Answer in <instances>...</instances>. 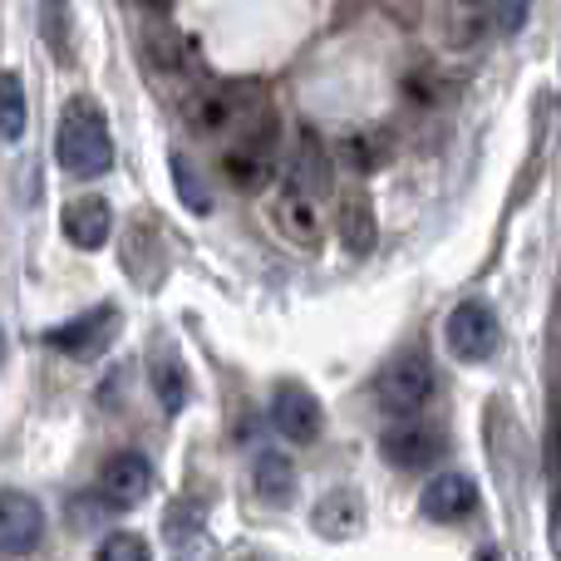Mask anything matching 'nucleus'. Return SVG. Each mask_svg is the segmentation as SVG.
Listing matches in <instances>:
<instances>
[{
    "label": "nucleus",
    "instance_id": "nucleus-11",
    "mask_svg": "<svg viewBox=\"0 0 561 561\" xmlns=\"http://www.w3.org/2000/svg\"><path fill=\"white\" fill-rule=\"evenodd\" d=\"M419 507H424V517H434V523H463V517L478 513V483L468 473H458V468H444V473H434L424 483Z\"/></svg>",
    "mask_w": 561,
    "mask_h": 561
},
{
    "label": "nucleus",
    "instance_id": "nucleus-23",
    "mask_svg": "<svg viewBox=\"0 0 561 561\" xmlns=\"http://www.w3.org/2000/svg\"><path fill=\"white\" fill-rule=\"evenodd\" d=\"M94 561H153V547H148L144 533H114V537H104Z\"/></svg>",
    "mask_w": 561,
    "mask_h": 561
},
{
    "label": "nucleus",
    "instance_id": "nucleus-22",
    "mask_svg": "<svg viewBox=\"0 0 561 561\" xmlns=\"http://www.w3.org/2000/svg\"><path fill=\"white\" fill-rule=\"evenodd\" d=\"M168 173H173V187H178V197H183V207H187V213H197V217H207V213H213V197H207L203 178H197V168L187 163L183 153H173V158H168Z\"/></svg>",
    "mask_w": 561,
    "mask_h": 561
},
{
    "label": "nucleus",
    "instance_id": "nucleus-9",
    "mask_svg": "<svg viewBox=\"0 0 561 561\" xmlns=\"http://www.w3.org/2000/svg\"><path fill=\"white\" fill-rule=\"evenodd\" d=\"M45 542V507L20 488H0V557H30Z\"/></svg>",
    "mask_w": 561,
    "mask_h": 561
},
{
    "label": "nucleus",
    "instance_id": "nucleus-27",
    "mask_svg": "<svg viewBox=\"0 0 561 561\" xmlns=\"http://www.w3.org/2000/svg\"><path fill=\"white\" fill-rule=\"evenodd\" d=\"M138 5H144L148 15H168V10H173V0H138Z\"/></svg>",
    "mask_w": 561,
    "mask_h": 561
},
{
    "label": "nucleus",
    "instance_id": "nucleus-17",
    "mask_svg": "<svg viewBox=\"0 0 561 561\" xmlns=\"http://www.w3.org/2000/svg\"><path fill=\"white\" fill-rule=\"evenodd\" d=\"M144 49H148V65L158 75H193V55H187V39L178 35L168 20H153L144 30Z\"/></svg>",
    "mask_w": 561,
    "mask_h": 561
},
{
    "label": "nucleus",
    "instance_id": "nucleus-14",
    "mask_svg": "<svg viewBox=\"0 0 561 561\" xmlns=\"http://www.w3.org/2000/svg\"><path fill=\"white\" fill-rule=\"evenodd\" d=\"M108 232H114V207H108L104 197H75V203L65 207L69 247H79V252H99V247L108 242Z\"/></svg>",
    "mask_w": 561,
    "mask_h": 561
},
{
    "label": "nucleus",
    "instance_id": "nucleus-28",
    "mask_svg": "<svg viewBox=\"0 0 561 561\" xmlns=\"http://www.w3.org/2000/svg\"><path fill=\"white\" fill-rule=\"evenodd\" d=\"M473 561H503V557H497L493 547H478V552H473Z\"/></svg>",
    "mask_w": 561,
    "mask_h": 561
},
{
    "label": "nucleus",
    "instance_id": "nucleus-10",
    "mask_svg": "<svg viewBox=\"0 0 561 561\" xmlns=\"http://www.w3.org/2000/svg\"><path fill=\"white\" fill-rule=\"evenodd\" d=\"M272 424L290 444H316L320 428H325V409H320V399L306 385L290 379V385H276V394H272Z\"/></svg>",
    "mask_w": 561,
    "mask_h": 561
},
{
    "label": "nucleus",
    "instance_id": "nucleus-24",
    "mask_svg": "<svg viewBox=\"0 0 561 561\" xmlns=\"http://www.w3.org/2000/svg\"><path fill=\"white\" fill-rule=\"evenodd\" d=\"M527 15V0H493V30L497 35H517Z\"/></svg>",
    "mask_w": 561,
    "mask_h": 561
},
{
    "label": "nucleus",
    "instance_id": "nucleus-12",
    "mask_svg": "<svg viewBox=\"0 0 561 561\" xmlns=\"http://www.w3.org/2000/svg\"><path fill=\"white\" fill-rule=\"evenodd\" d=\"M114 335H118V310L99 306V310H84V316L65 320V325H55L45 335V345L59 350V355H94V350H104Z\"/></svg>",
    "mask_w": 561,
    "mask_h": 561
},
{
    "label": "nucleus",
    "instance_id": "nucleus-7",
    "mask_svg": "<svg viewBox=\"0 0 561 561\" xmlns=\"http://www.w3.org/2000/svg\"><path fill=\"white\" fill-rule=\"evenodd\" d=\"M272 222L280 227V237L296 247H316L325 237V207H320V187L300 183L296 173H286L280 183V197L272 207Z\"/></svg>",
    "mask_w": 561,
    "mask_h": 561
},
{
    "label": "nucleus",
    "instance_id": "nucleus-16",
    "mask_svg": "<svg viewBox=\"0 0 561 561\" xmlns=\"http://www.w3.org/2000/svg\"><path fill=\"white\" fill-rule=\"evenodd\" d=\"M252 488L262 503L272 507H286L296 497V463H290L280 448H256L252 458Z\"/></svg>",
    "mask_w": 561,
    "mask_h": 561
},
{
    "label": "nucleus",
    "instance_id": "nucleus-1",
    "mask_svg": "<svg viewBox=\"0 0 561 561\" xmlns=\"http://www.w3.org/2000/svg\"><path fill=\"white\" fill-rule=\"evenodd\" d=\"M276 163H280V118L262 99V104L227 134L217 168H222V178L232 187H242V193H266V187L276 183Z\"/></svg>",
    "mask_w": 561,
    "mask_h": 561
},
{
    "label": "nucleus",
    "instance_id": "nucleus-8",
    "mask_svg": "<svg viewBox=\"0 0 561 561\" xmlns=\"http://www.w3.org/2000/svg\"><path fill=\"white\" fill-rule=\"evenodd\" d=\"M153 493V463H148L138 448H124V454H108L104 468H99V497L118 513L138 507L144 497Z\"/></svg>",
    "mask_w": 561,
    "mask_h": 561
},
{
    "label": "nucleus",
    "instance_id": "nucleus-13",
    "mask_svg": "<svg viewBox=\"0 0 561 561\" xmlns=\"http://www.w3.org/2000/svg\"><path fill=\"white\" fill-rule=\"evenodd\" d=\"M310 527H316L325 542H355V537L365 533V503H359V493L355 488L325 493L316 503V513H310Z\"/></svg>",
    "mask_w": 561,
    "mask_h": 561
},
{
    "label": "nucleus",
    "instance_id": "nucleus-18",
    "mask_svg": "<svg viewBox=\"0 0 561 561\" xmlns=\"http://www.w3.org/2000/svg\"><path fill=\"white\" fill-rule=\"evenodd\" d=\"M335 158L350 173H375L389 158V138L379 128H345V134H335Z\"/></svg>",
    "mask_w": 561,
    "mask_h": 561
},
{
    "label": "nucleus",
    "instance_id": "nucleus-25",
    "mask_svg": "<svg viewBox=\"0 0 561 561\" xmlns=\"http://www.w3.org/2000/svg\"><path fill=\"white\" fill-rule=\"evenodd\" d=\"M409 99H419V104H434L438 99V79L428 75V69H419V75H409Z\"/></svg>",
    "mask_w": 561,
    "mask_h": 561
},
{
    "label": "nucleus",
    "instance_id": "nucleus-29",
    "mask_svg": "<svg viewBox=\"0 0 561 561\" xmlns=\"http://www.w3.org/2000/svg\"><path fill=\"white\" fill-rule=\"evenodd\" d=\"M0 359H5V330H0Z\"/></svg>",
    "mask_w": 561,
    "mask_h": 561
},
{
    "label": "nucleus",
    "instance_id": "nucleus-21",
    "mask_svg": "<svg viewBox=\"0 0 561 561\" xmlns=\"http://www.w3.org/2000/svg\"><path fill=\"white\" fill-rule=\"evenodd\" d=\"M30 124L25 108V79L15 69H0V144H20Z\"/></svg>",
    "mask_w": 561,
    "mask_h": 561
},
{
    "label": "nucleus",
    "instance_id": "nucleus-19",
    "mask_svg": "<svg viewBox=\"0 0 561 561\" xmlns=\"http://www.w3.org/2000/svg\"><path fill=\"white\" fill-rule=\"evenodd\" d=\"M148 379H153V389H158V399H163L168 414H183L187 409V369L173 350H153V359H148Z\"/></svg>",
    "mask_w": 561,
    "mask_h": 561
},
{
    "label": "nucleus",
    "instance_id": "nucleus-3",
    "mask_svg": "<svg viewBox=\"0 0 561 561\" xmlns=\"http://www.w3.org/2000/svg\"><path fill=\"white\" fill-rule=\"evenodd\" d=\"M434 389H438V375L428 365V355L424 350H404V355H394L379 369L375 404L385 419H419L428 409V399H434Z\"/></svg>",
    "mask_w": 561,
    "mask_h": 561
},
{
    "label": "nucleus",
    "instance_id": "nucleus-4",
    "mask_svg": "<svg viewBox=\"0 0 561 561\" xmlns=\"http://www.w3.org/2000/svg\"><path fill=\"white\" fill-rule=\"evenodd\" d=\"M262 104V89L247 84V79H222V84H207V89H193L183 99V118L193 134L203 138H217V134H232L252 108Z\"/></svg>",
    "mask_w": 561,
    "mask_h": 561
},
{
    "label": "nucleus",
    "instance_id": "nucleus-6",
    "mask_svg": "<svg viewBox=\"0 0 561 561\" xmlns=\"http://www.w3.org/2000/svg\"><path fill=\"white\" fill-rule=\"evenodd\" d=\"M444 340H448V350H454V359H463V365H483V359H493L497 345H503V325H497L493 306H483V300H463V306L448 310Z\"/></svg>",
    "mask_w": 561,
    "mask_h": 561
},
{
    "label": "nucleus",
    "instance_id": "nucleus-26",
    "mask_svg": "<svg viewBox=\"0 0 561 561\" xmlns=\"http://www.w3.org/2000/svg\"><path fill=\"white\" fill-rule=\"evenodd\" d=\"M493 0H448V15H488Z\"/></svg>",
    "mask_w": 561,
    "mask_h": 561
},
{
    "label": "nucleus",
    "instance_id": "nucleus-5",
    "mask_svg": "<svg viewBox=\"0 0 561 561\" xmlns=\"http://www.w3.org/2000/svg\"><path fill=\"white\" fill-rule=\"evenodd\" d=\"M379 454L399 473H424L448 458V438L444 428L424 424V419H389V428L379 434Z\"/></svg>",
    "mask_w": 561,
    "mask_h": 561
},
{
    "label": "nucleus",
    "instance_id": "nucleus-30",
    "mask_svg": "<svg viewBox=\"0 0 561 561\" xmlns=\"http://www.w3.org/2000/svg\"><path fill=\"white\" fill-rule=\"evenodd\" d=\"M247 561H266V557H247Z\"/></svg>",
    "mask_w": 561,
    "mask_h": 561
},
{
    "label": "nucleus",
    "instance_id": "nucleus-2",
    "mask_svg": "<svg viewBox=\"0 0 561 561\" xmlns=\"http://www.w3.org/2000/svg\"><path fill=\"white\" fill-rule=\"evenodd\" d=\"M55 163L69 178H104L114 168V138H108V118L89 99H69L55 128Z\"/></svg>",
    "mask_w": 561,
    "mask_h": 561
},
{
    "label": "nucleus",
    "instance_id": "nucleus-20",
    "mask_svg": "<svg viewBox=\"0 0 561 561\" xmlns=\"http://www.w3.org/2000/svg\"><path fill=\"white\" fill-rule=\"evenodd\" d=\"M39 39H45V49L59 65L75 59V15H69V0H39Z\"/></svg>",
    "mask_w": 561,
    "mask_h": 561
},
{
    "label": "nucleus",
    "instance_id": "nucleus-15",
    "mask_svg": "<svg viewBox=\"0 0 561 561\" xmlns=\"http://www.w3.org/2000/svg\"><path fill=\"white\" fill-rule=\"evenodd\" d=\"M335 237L340 247H345L350 256H369L379 242V222H375V207H369V197L359 193H345L335 203Z\"/></svg>",
    "mask_w": 561,
    "mask_h": 561
}]
</instances>
